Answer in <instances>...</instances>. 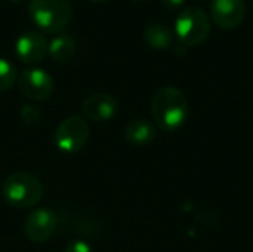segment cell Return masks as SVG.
Wrapping results in <instances>:
<instances>
[{
    "label": "cell",
    "mask_w": 253,
    "mask_h": 252,
    "mask_svg": "<svg viewBox=\"0 0 253 252\" xmlns=\"http://www.w3.org/2000/svg\"><path fill=\"white\" fill-rule=\"evenodd\" d=\"M157 135V129L153 122L147 119H135L130 123H127L125 129V138L129 144L142 147L148 146L154 141Z\"/></svg>",
    "instance_id": "cell-11"
},
{
    "label": "cell",
    "mask_w": 253,
    "mask_h": 252,
    "mask_svg": "<svg viewBox=\"0 0 253 252\" xmlns=\"http://www.w3.org/2000/svg\"><path fill=\"white\" fill-rule=\"evenodd\" d=\"M144 40L156 50H166L173 45V33L163 22H151L144 28Z\"/></svg>",
    "instance_id": "cell-12"
},
{
    "label": "cell",
    "mask_w": 253,
    "mask_h": 252,
    "mask_svg": "<svg viewBox=\"0 0 253 252\" xmlns=\"http://www.w3.org/2000/svg\"><path fill=\"white\" fill-rule=\"evenodd\" d=\"M211 16L213 22L222 30L239 27L246 16L245 0H212Z\"/></svg>",
    "instance_id": "cell-9"
},
{
    "label": "cell",
    "mask_w": 253,
    "mask_h": 252,
    "mask_svg": "<svg viewBox=\"0 0 253 252\" xmlns=\"http://www.w3.org/2000/svg\"><path fill=\"white\" fill-rule=\"evenodd\" d=\"M59 226V217L53 209L37 208L31 211L24 221V233L33 244L47 242Z\"/></svg>",
    "instance_id": "cell-6"
},
{
    "label": "cell",
    "mask_w": 253,
    "mask_h": 252,
    "mask_svg": "<svg viewBox=\"0 0 253 252\" xmlns=\"http://www.w3.org/2000/svg\"><path fill=\"white\" fill-rule=\"evenodd\" d=\"M16 80L18 76H16L15 65L6 58H0V92L10 89Z\"/></svg>",
    "instance_id": "cell-14"
},
{
    "label": "cell",
    "mask_w": 253,
    "mask_h": 252,
    "mask_svg": "<svg viewBox=\"0 0 253 252\" xmlns=\"http://www.w3.org/2000/svg\"><path fill=\"white\" fill-rule=\"evenodd\" d=\"M175 33L181 45H202L211 34V21L208 13L196 6L185 7L175 21Z\"/></svg>",
    "instance_id": "cell-4"
},
{
    "label": "cell",
    "mask_w": 253,
    "mask_h": 252,
    "mask_svg": "<svg viewBox=\"0 0 253 252\" xmlns=\"http://www.w3.org/2000/svg\"><path fill=\"white\" fill-rule=\"evenodd\" d=\"M151 116L154 123L166 132L179 129L188 117V100L175 86H163L151 98Z\"/></svg>",
    "instance_id": "cell-1"
},
{
    "label": "cell",
    "mask_w": 253,
    "mask_h": 252,
    "mask_svg": "<svg viewBox=\"0 0 253 252\" xmlns=\"http://www.w3.org/2000/svg\"><path fill=\"white\" fill-rule=\"evenodd\" d=\"M168 9H179L184 6L185 0H160Z\"/></svg>",
    "instance_id": "cell-17"
},
{
    "label": "cell",
    "mask_w": 253,
    "mask_h": 252,
    "mask_svg": "<svg viewBox=\"0 0 253 252\" xmlns=\"http://www.w3.org/2000/svg\"><path fill=\"white\" fill-rule=\"evenodd\" d=\"M27 12L37 30L47 34H61L73 18L70 0H30Z\"/></svg>",
    "instance_id": "cell-2"
},
{
    "label": "cell",
    "mask_w": 253,
    "mask_h": 252,
    "mask_svg": "<svg viewBox=\"0 0 253 252\" xmlns=\"http://www.w3.org/2000/svg\"><path fill=\"white\" fill-rule=\"evenodd\" d=\"M89 125L84 117L79 114L64 119L55 131V146L67 154L80 151L89 140Z\"/></svg>",
    "instance_id": "cell-5"
},
{
    "label": "cell",
    "mask_w": 253,
    "mask_h": 252,
    "mask_svg": "<svg viewBox=\"0 0 253 252\" xmlns=\"http://www.w3.org/2000/svg\"><path fill=\"white\" fill-rule=\"evenodd\" d=\"M44 195L40 180L27 172H13L6 177L1 186V196L7 205L16 209H30L37 206Z\"/></svg>",
    "instance_id": "cell-3"
},
{
    "label": "cell",
    "mask_w": 253,
    "mask_h": 252,
    "mask_svg": "<svg viewBox=\"0 0 253 252\" xmlns=\"http://www.w3.org/2000/svg\"><path fill=\"white\" fill-rule=\"evenodd\" d=\"M47 55L58 64H67L76 55V42L70 34H56L49 42Z\"/></svg>",
    "instance_id": "cell-13"
},
{
    "label": "cell",
    "mask_w": 253,
    "mask_h": 252,
    "mask_svg": "<svg viewBox=\"0 0 253 252\" xmlns=\"http://www.w3.org/2000/svg\"><path fill=\"white\" fill-rule=\"evenodd\" d=\"M89 1H92V3H102V1H107V0H89Z\"/></svg>",
    "instance_id": "cell-19"
},
{
    "label": "cell",
    "mask_w": 253,
    "mask_h": 252,
    "mask_svg": "<svg viewBox=\"0 0 253 252\" xmlns=\"http://www.w3.org/2000/svg\"><path fill=\"white\" fill-rule=\"evenodd\" d=\"M18 86L25 98L31 101H44L52 95L55 83L53 77L46 70L30 67L19 74Z\"/></svg>",
    "instance_id": "cell-7"
},
{
    "label": "cell",
    "mask_w": 253,
    "mask_h": 252,
    "mask_svg": "<svg viewBox=\"0 0 253 252\" xmlns=\"http://www.w3.org/2000/svg\"><path fill=\"white\" fill-rule=\"evenodd\" d=\"M19 116H21L22 122L27 123V125H36L42 119L40 110L36 108V107H33V105H24V107H21Z\"/></svg>",
    "instance_id": "cell-15"
},
{
    "label": "cell",
    "mask_w": 253,
    "mask_h": 252,
    "mask_svg": "<svg viewBox=\"0 0 253 252\" xmlns=\"http://www.w3.org/2000/svg\"><path fill=\"white\" fill-rule=\"evenodd\" d=\"M9 3H13V4H22L25 1H30V0H7Z\"/></svg>",
    "instance_id": "cell-18"
},
{
    "label": "cell",
    "mask_w": 253,
    "mask_h": 252,
    "mask_svg": "<svg viewBox=\"0 0 253 252\" xmlns=\"http://www.w3.org/2000/svg\"><path fill=\"white\" fill-rule=\"evenodd\" d=\"M82 111L92 122H108L117 114L119 102L110 94L96 92L84 98L82 102Z\"/></svg>",
    "instance_id": "cell-10"
},
{
    "label": "cell",
    "mask_w": 253,
    "mask_h": 252,
    "mask_svg": "<svg viewBox=\"0 0 253 252\" xmlns=\"http://www.w3.org/2000/svg\"><path fill=\"white\" fill-rule=\"evenodd\" d=\"M64 252H92V248H90V245L86 241L76 239V241H71L65 247V251Z\"/></svg>",
    "instance_id": "cell-16"
},
{
    "label": "cell",
    "mask_w": 253,
    "mask_h": 252,
    "mask_svg": "<svg viewBox=\"0 0 253 252\" xmlns=\"http://www.w3.org/2000/svg\"><path fill=\"white\" fill-rule=\"evenodd\" d=\"M49 43L39 30H27L21 33L15 42V53L18 59L27 65L40 64L47 56Z\"/></svg>",
    "instance_id": "cell-8"
},
{
    "label": "cell",
    "mask_w": 253,
    "mask_h": 252,
    "mask_svg": "<svg viewBox=\"0 0 253 252\" xmlns=\"http://www.w3.org/2000/svg\"><path fill=\"white\" fill-rule=\"evenodd\" d=\"M139 1H144V0H139Z\"/></svg>",
    "instance_id": "cell-20"
}]
</instances>
